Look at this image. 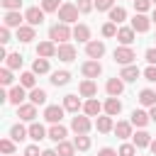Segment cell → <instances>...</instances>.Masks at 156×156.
Returning <instances> with one entry per match:
<instances>
[{"mask_svg": "<svg viewBox=\"0 0 156 156\" xmlns=\"http://www.w3.org/2000/svg\"><path fill=\"white\" fill-rule=\"evenodd\" d=\"M41 156H58L54 149H46V151H41Z\"/></svg>", "mask_w": 156, "mask_h": 156, "instance_id": "11a10c76", "label": "cell"}, {"mask_svg": "<svg viewBox=\"0 0 156 156\" xmlns=\"http://www.w3.org/2000/svg\"><path fill=\"white\" fill-rule=\"evenodd\" d=\"M73 151H76V144L73 141H58V146H56V154L58 156H73Z\"/></svg>", "mask_w": 156, "mask_h": 156, "instance_id": "836d02e7", "label": "cell"}, {"mask_svg": "<svg viewBox=\"0 0 156 156\" xmlns=\"http://www.w3.org/2000/svg\"><path fill=\"white\" fill-rule=\"evenodd\" d=\"M24 20H27L29 27H39V24L44 22V10H39V7H29V10L24 12Z\"/></svg>", "mask_w": 156, "mask_h": 156, "instance_id": "52a82bcc", "label": "cell"}, {"mask_svg": "<svg viewBox=\"0 0 156 156\" xmlns=\"http://www.w3.org/2000/svg\"><path fill=\"white\" fill-rule=\"evenodd\" d=\"M0 83H2V85H10V83H12V71H10V68H2V71H0Z\"/></svg>", "mask_w": 156, "mask_h": 156, "instance_id": "c3c4849f", "label": "cell"}, {"mask_svg": "<svg viewBox=\"0 0 156 156\" xmlns=\"http://www.w3.org/2000/svg\"><path fill=\"white\" fill-rule=\"evenodd\" d=\"M95 127H98V132L107 134V132H112V129H115V122H112V117H110V115H102V117H98V119H95Z\"/></svg>", "mask_w": 156, "mask_h": 156, "instance_id": "d6986e66", "label": "cell"}, {"mask_svg": "<svg viewBox=\"0 0 156 156\" xmlns=\"http://www.w3.org/2000/svg\"><path fill=\"white\" fill-rule=\"evenodd\" d=\"M151 20H154V22H156V10H154V15H151Z\"/></svg>", "mask_w": 156, "mask_h": 156, "instance_id": "680465c9", "label": "cell"}, {"mask_svg": "<svg viewBox=\"0 0 156 156\" xmlns=\"http://www.w3.org/2000/svg\"><path fill=\"white\" fill-rule=\"evenodd\" d=\"M24 156H41L39 154V146H27L24 149Z\"/></svg>", "mask_w": 156, "mask_h": 156, "instance_id": "db71d44e", "label": "cell"}, {"mask_svg": "<svg viewBox=\"0 0 156 156\" xmlns=\"http://www.w3.org/2000/svg\"><path fill=\"white\" fill-rule=\"evenodd\" d=\"M61 0H41V10L44 12H58L61 10Z\"/></svg>", "mask_w": 156, "mask_h": 156, "instance_id": "74e56055", "label": "cell"}, {"mask_svg": "<svg viewBox=\"0 0 156 156\" xmlns=\"http://www.w3.org/2000/svg\"><path fill=\"white\" fill-rule=\"evenodd\" d=\"M63 112H66V107H63V105H49V107L44 110V119H46V122H51V124H61Z\"/></svg>", "mask_w": 156, "mask_h": 156, "instance_id": "277c9868", "label": "cell"}, {"mask_svg": "<svg viewBox=\"0 0 156 156\" xmlns=\"http://www.w3.org/2000/svg\"><path fill=\"white\" fill-rule=\"evenodd\" d=\"M149 119H151V117H149V112H144V110H134V112H132V124H134V127H146Z\"/></svg>", "mask_w": 156, "mask_h": 156, "instance_id": "484cf974", "label": "cell"}, {"mask_svg": "<svg viewBox=\"0 0 156 156\" xmlns=\"http://www.w3.org/2000/svg\"><path fill=\"white\" fill-rule=\"evenodd\" d=\"M56 56H58V61L68 63V61H73V58H76V46H73V44H58Z\"/></svg>", "mask_w": 156, "mask_h": 156, "instance_id": "9c48e42d", "label": "cell"}, {"mask_svg": "<svg viewBox=\"0 0 156 156\" xmlns=\"http://www.w3.org/2000/svg\"><path fill=\"white\" fill-rule=\"evenodd\" d=\"M71 129H73L76 134H88V132H90V119H88V115H76V117L71 119Z\"/></svg>", "mask_w": 156, "mask_h": 156, "instance_id": "5b68a950", "label": "cell"}, {"mask_svg": "<svg viewBox=\"0 0 156 156\" xmlns=\"http://www.w3.org/2000/svg\"><path fill=\"white\" fill-rule=\"evenodd\" d=\"M66 134H68V132H66L63 124H51V129H49V139L56 141V144H58V141H66Z\"/></svg>", "mask_w": 156, "mask_h": 156, "instance_id": "ffe728a7", "label": "cell"}, {"mask_svg": "<svg viewBox=\"0 0 156 156\" xmlns=\"http://www.w3.org/2000/svg\"><path fill=\"white\" fill-rule=\"evenodd\" d=\"M146 61L149 66H156V49H146Z\"/></svg>", "mask_w": 156, "mask_h": 156, "instance_id": "816d5d0a", "label": "cell"}, {"mask_svg": "<svg viewBox=\"0 0 156 156\" xmlns=\"http://www.w3.org/2000/svg\"><path fill=\"white\" fill-rule=\"evenodd\" d=\"M34 83H37L34 71H27V73H22V76H20V85H22V88H34Z\"/></svg>", "mask_w": 156, "mask_h": 156, "instance_id": "8d00e7d4", "label": "cell"}, {"mask_svg": "<svg viewBox=\"0 0 156 156\" xmlns=\"http://www.w3.org/2000/svg\"><path fill=\"white\" fill-rule=\"evenodd\" d=\"M144 78H146L149 83H156V66H149V68L144 71Z\"/></svg>", "mask_w": 156, "mask_h": 156, "instance_id": "681fc988", "label": "cell"}, {"mask_svg": "<svg viewBox=\"0 0 156 156\" xmlns=\"http://www.w3.org/2000/svg\"><path fill=\"white\" fill-rule=\"evenodd\" d=\"M149 149H151V151L156 154V139H151V144H149Z\"/></svg>", "mask_w": 156, "mask_h": 156, "instance_id": "6f0895ef", "label": "cell"}, {"mask_svg": "<svg viewBox=\"0 0 156 156\" xmlns=\"http://www.w3.org/2000/svg\"><path fill=\"white\" fill-rule=\"evenodd\" d=\"M68 80H71V73L68 71H54L51 73V85H56V88L58 85H66Z\"/></svg>", "mask_w": 156, "mask_h": 156, "instance_id": "f1b7e54d", "label": "cell"}, {"mask_svg": "<svg viewBox=\"0 0 156 156\" xmlns=\"http://www.w3.org/2000/svg\"><path fill=\"white\" fill-rule=\"evenodd\" d=\"M24 98H27V93H24V88L22 85H15V88H10V93H7V102H12V105H24Z\"/></svg>", "mask_w": 156, "mask_h": 156, "instance_id": "8fae6325", "label": "cell"}, {"mask_svg": "<svg viewBox=\"0 0 156 156\" xmlns=\"http://www.w3.org/2000/svg\"><path fill=\"white\" fill-rule=\"evenodd\" d=\"M98 156H119V154H117L115 149H110V146H105V149H100V151H98Z\"/></svg>", "mask_w": 156, "mask_h": 156, "instance_id": "f5cc1de1", "label": "cell"}, {"mask_svg": "<svg viewBox=\"0 0 156 156\" xmlns=\"http://www.w3.org/2000/svg\"><path fill=\"white\" fill-rule=\"evenodd\" d=\"M7 68H22V56L20 54H7Z\"/></svg>", "mask_w": 156, "mask_h": 156, "instance_id": "ab89813d", "label": "cell"}, {"mask_svg": "<svg viewBox=\"0 0 156 156\" xmlns=\"http://www.w3.org/2000/svg\"><path fill=\"white\" fill-rule=\"evenodd\" d=\"M73 144H76L78 151H88V149H90V136H85V134H76Z\"/></svg>", "mask_w": 156, "mask_h": 156, "instance_id": "d590c367", "label": "cell"}, {"mask_svg": "<svg viewBox=\"0 0 156 156\" xmlns=\"http://www.w3.org/2000/svg\"><path fill=\"white\" fill-rule=\"evenodd\" d=\"M151 2H154V5H156V0H151Z\"/></svg>", "mask_w": 156, "mask_h": 156, "instance_id": "91938a15", "label": "cell"}, {"mask_svg": "<svg viewBox=\"0 0 156 156\" xmlns=\"http://www.w3.org/2000/svg\"><path fill=\"white\" fill-rule=\"evenodd\" d=\"M73 39H78V41H90V27L88 24H76L73 27Z\"/></svg>", "mask_w": 156, "mask_h": 156, "instance_id": "7402d4cb", "label": "cell"}, {"mask_svg": "<svg viewBox=\"0 0 156 156\" xmlns=\"http://www.w3.org/2000/svg\"><path fill=\"white\" fill-rule=\"evenodd\" d=\"M119 112H122V102H119L117 98H107V100H105V115L115 117V115H119Z\"/></svg>", "mask_w": 156, "mask_h": 156, "instance_id": "cb8c5ba5", "label": "cell"}, {"mask_svg": "<svg viewBox=\"0 0 156 156\" xmlns=\"http://www.w3.org/2000/svg\"><path fill=\"white\" fill-rule=\"evenodd\" d=\"M149 7H151V0H134V10H136V15H144Z\"/></svg>", "mask_w": 156, "mask_h": 156, "instance_id": "b9f144b4", "label": "cell"}, {"mask_svg": "<svg viewBox=\"0 0 156 156\" xmlns=\"http://www.w3.org/2000/svg\"><path fill=\"white\" fill-rule=\"evenodd\" d=\"M102 107H105V105H100V100H98V98H90V100H85V102H83V112H85L88 117H98Z\"/></svg>", "mask_w": 156, "mask_h": 156, "instance_id": "9a60e30c", "label": "cell"}, {"mask_svg": "<svg viewBox=\"0 0 156 156\" xmlns=\"http://www.w3.org/2000/svg\"><path fill=\"white\" fill-rule=\"evenodd\" d=\"M80 73L93 80V78H98V76L102 73V66H100V61H93V58H90V61H85V63L80 66Z\"/></svg>", "mask_w": 156, "mask_h": 156, "instance_id": "8992f818", "label": "cell"}, {"mask_svg": "<svg viewBox=\"0 0 156 156\" xmlns=\"http://www.w3.org/2000/svg\"><path fill=\"white\" fill-rule=\"evenodd\" d=\"M76 7H78V12L88 15V12L95 7V0H78V2H76Z\"/></svg>", "mask_w": 156, "mask_h": 156, "instance_id": "60d3db41", "label": "cell"}, {"mask_svg": "<svg viewBox=\"0 0 156 156\" xmlns=\"http://www.w3.org/2000/svg\"><path fill=\"white\" fill-rule=\"evenodd\" d=\"M149 117H151V119H154V122H156V105H154V107H151V110H149Z\"/></svg>", "mask_w": 156, "mask_h": 156, "instance_id": "9f6ffc18", "label": "cell"}, {"mask_svg": "<svg viewBox=\"0 0 156 156\" xmlns=\"http://www.w3.org/2000/svg\"><path fill=\"white\" fill-rule=\"evenodd\" d=\"M2 2V7L7 10V12H12V10H20L22 7V0H0Z\"/></svg>", "mask_w": 156, "mask_h": 156, "instance_id": "f6af8a7d", "label": "cell"}, {"mask_svg": "<svg viewBox=\"0 0 156 156\" xmlns=\"http://www.w3.org/2000/svg\"><path fill=\"white\" fill-rule=\"evenodd\" d=\"M139 76H141V71H139L134 63H132V66H124V68H122V73H119V78H122L124 83H134Z\"/></svg>", "mask_w": 156, "mask_h": 156, "instance_id": "ac0fdd59", "label": "cell"}, {"mask_svg": "<svg viewBox=\"0 0 156 156\" xmlns=\"http://www.w3.org/2000/svg\"><path fill=\"white\" fill-rule=\"evenodd\" d=\"M85 54H88V58L98 61V58H102V54H105V44H102V41H88V44H85Z\"/></svg>", "mask_w": 156, "mask_h": 156, "instance_id": "ba28073f", "label": "cell"}, {"mask_svg": "<svg viewBox=\"0 0 156 156\" xmlns=\"http://www.w3.org/2000/svg\"><path fill=\"white\" fill-rule=\"evenodd\" d=\"M0 41H2V44L10 41V27H5V24H2V29H0Z\"/></svg>", "mask_w": 156, "mask_h": 156, "instance_id": "f907efd6", "label": "cell"}, {"mask_svg": "<svg viewBox=\"0 0 156 156\" xmlns=\"http://www.w3.org/2000/svg\"><path fill=\"white\" fill-rule=\"evenodd\" d=\"M17 115H20V119H24V122H34V117H37V105H32V102L20 105V107H17Z\"/></svg>", "mask_w": 156, "mask_h": 156, "instance_id": "2e32d148", "label": "cell"}, {"mask_svg": "<svg viewBox=\"0 0 156 156\" xmlns=\"http://www.w3.org/2000/svg\"><path fill=\"white\" fill-rule=\"evenodd\" d=\"M124 20H127V10H124V7H119V5H117V7H112V10H110V22L122 24Z\"/></svg>", "mask_w": 156, "mask_h": 156, "instance_id": "1f68e13d", "label": "cell"}, {"mask_svg": "<svg viewBox=\"0 0 156 156\" xmlns=\"http://www.w3.org/2000/svg\"><path fill=\"white\" fill-rule=\"evenodd\" d=\"M17 39H20V41H24V44H27V41H32V39H34V27L22 24V27L17 29Z\"/></svg>", "mask_w": 156, "mask_h": 156, "instance_id": "d6a6232c", "label": "cell"}, {"mask_svg": "<svg viewBox=\"0 0 156 156\" xmlns=\"http://www.w3.org/2000/svg\"><path fill=\"white\" fill-rule=\"evenodd\" d=\"M132 144L136 146V149H144V146H149L151 144V136H149V132H136V134H132Z\"/></svg>", "mask_w": 156, "mask_h": 156, "instance_id": "d4e9b609", "label": "cell"}, {"mask_svg": "<svg viewBox=\"0 0 156 156\" xmlns=\"http://www.w3.org/2000/svg\"><path fill=\"white\" fill-rule=\"evenodd\" d=\"M95 7H98L100 12H105V10L110 12V10L115 7V0H95Z\"/></svg>", "mask_w": 156, "mask_h": 156, "instance_id": "bcb514c9", "label": "cell"}, {"mask_svg": "<svg viewBox=\"0 0 156 156\" xmlns=\"http://www.w3.org/2000/svg\"><path fill=\"white\" fill-rule=\"evenodd\" d=\"M10 156H12V154H10Z\"/></svg>", "mask_w": 156, "mask_h": 156, "instance_id": "94428289", "label": "cell"}, {"mask_svg": "<svg viewBox=\"0 0 156 156\" xmlns=\"http://www.w3.org/2000/svg\"><path fill=\"white\" fill-rule=\"evenodd\" d=\"M46 134H49V132H46V129H44L39 122H32V124H29V136H32L34 141H41V139H46Z\"/></svg>", "mask_w": 156, "mask_h": 156, "instance_id": "4316f807", "label": "cell"}, {"mask_svg": "<svg viewBox=\"0 0 156 156\" xmlns=\"http://www.w3.org/2000/svg\"><path fill=\"white\" fill-rule=\"evenodd\" d=\"M46 90H41V88H32V93H29V102L32 105H44L46 102Z\"/></svg>", "mask_w": 156, "mask_h": 156, "instance_id": "f546056e", "label": "cell"}, {"mask_svg": "<svg viewBox=\"0 0 156 156\" xmlns=\"http://www.w3.org/2000/svg\"><path fill=\"white\" fill-rule=\"evenodd\" d=\"M56 49H58V46H54L51 39H49V41H39L37 56H39V58H51V56H56Z\"/></svg>", "mask_w": 156, "mask_h": 156, "instance_id": "30bf717a", "label": "cell"}, {"mask_svg": "<svg viewBox=\"0 0 156 156\" xmlns=\"http://www.w3.org/2000/svg\"><path fill=\"white\" fill-rule=\"evenodd\" d=\"M78 93H80L83 98H88V100H90V98H95V95H98V85H95V80L85 78V80L78 85Z\"/></svg>", "mask_w": 156, "mask_h": 156, "instance_id": "5bb4252c", "label": "cell"}, {"mask_svg": "<svg viewBox=\"0 0 156 156\" xmlns=\"http://www.w3.org/2000/svg\"><path fill=\"white\" fill-rule=\"evenodd\" d=\"M22 15H20V10H12V12H5V27H22Z\"/></svg>", "mask_w": 156, "mask_h": 156, "instance_id": "44dd1931", "label": "cell"}, {"mask_svg": "<svg viewBox=\"0 0 156 156\" xmlns=\"http://www.w3.org/2000/svg\"><path fill=\"white\" fill-rule=\"evenodd\" d=\"M134 29L132 27H119L117 29V41L122 44V46H132V41H134Z\"/></svg>", "mask_w": 156, "mask_h": 156, "instance_id": "7c38bea8", "label": "cell"}, {"mask_svg": "<svg viewBox=\"0 0 156 156\" xmlns=\"http://www.w3.org/2000/svg\"><path fill=\"white\" fill-rule=\"evenodd\" d=\"M71 37H73V29H68V24H63V22H56L49 29V39L54 44H68Z\"/></svg>", "mask_w": 156, "mask_h": 156, "instance_id": "6da1fadb", "label": "cell"}, {"mask_svg": "<svg viewBox=\"0 0 156 156\" xmlns=\"http://www.w3.org/2000/svg\"><path fill=\"white\" fill-rule=\"evenodd\" d=\"M32 71L34 73H49V58H37L32 63Z\"/></svg>", "mask_w": 156, "mask_h": 156, "instance_id": "f35d334b", "label": "cell"}, {"mask_svg": "<svg viewBox=\"0 0 156 156\" xmlns=\"http://www.w3.org/2000/svg\"><path fill=\"white\" fill-rule=\"evenodd\" d=\"M149 27H151V20L146 15H134V20H132V29L134 32H149Z\"/></svg>", "mask_w": 156, "mask_h": 156, "instance_id": "e0dca14e", "label": "cell"}, {"mask_svg": "<svg viewBox=\"0 0 156 156\" xmlns=\"http://www.w3.org/2000/svg\"><path fill=\"white\" fill-rule=\"evenodd\" d=\"M105 90H107L110 98H117V95H122V90H124V80H122V78H110L107 85H105Z\"/></svg>", "mask_w": 156, "mask_h": 156, "instance_id": "4fadbf2b", "label": "cell"}, {"mask_svg": "<svg viewBox=\"0 0 156 156\" xmlns=\"http://www.w3.org/2000/svg\"><path fill=\"white\" fill-rule=\"evenodd\" d=\"M63 107H66L68 112H76V115H78V110L83 107V102H80L78 95H66V98H63Z\"/></svg>", "mask_w": 156, "mask_h": 156, "instance_id": "603a6c76", "label": "cell"}, {"mask_svg": "<svg viewBox=\"0 0 156 156\" xmlns=\"http://www.w3.org/2000/svg\"><path fill=\"white\" fill-rule=\"evenodd\" d=\"M58 20L63 24H71V22H78V7L73 2H63L61 10H58Z\"/></svg>", "mask_w": 156, "mask_h": 156, "instance_id": "3957f363", "label": "cell"}, {"mask_svg": "<svg viewBox=\"0 0 156 156\" xmlns=\"http://www.w3.org/2000/svg\"><path fill=\"white\" fill-rule=\"evenodd\" d=\"M117 154H119V156H134V154H136V146H134V144H122Z\"/></svg>", "mask_w": 156, "mask_h": 156, "instance_id": "ee69618b", "label": "cell"}, {"mask_svg": "<svg viewBox=\"0 0 156 156\" xmlns=\"http://www.w3.org/2000/svg\"><path fill=\"white\" fill-rule=\"evenodd\" d=\"M102 37H117V24H115V22L102 24Z\"/></svg>", "mask_w": 156, "mask_h": 156, "instance_id": "7bdbcfd3", "label": "cell"}, {"mask_svg": "<svg viewBox=\"0 0 156 156\" xmlns=\"http://www.w3.org/2000/svg\"><path fill=\"white\" fill-rule=\"evenodd\" d=\"M115 134L119 139H129L132 136V122H117L115 124Z\"/></svg>", "mask_w": 156, "mask_h": 156, "instance_id": "4dcf8cb0", "label": "cell"}, {"mask_svg": "<svg viewBox=\"0 0 156 156\" xmlns=\"http://www.w3.org/2000/svg\"><path fill=\"white\" fill-rule=\"evenodd\" d=\"M139 102H141V105H146V107H154V105H156V90L144 88V90L139 93Z\"/></svg>", "mask_w": 156, "mask_h": 156, "instance_id": "83f0119b", "label": "cell"}, {"mask_svg": "<svg viewBox=\"0 0 156 156\" xmlns=\"http://www.w3.org/2000/svg\"><path fill=\"white\" fill-rule=\"evenodd\" d=\"M112 56H115V61H117V63H122V66H132V63H134V58H136V54H134V49H132V46H117Z\"/></svg>", "mask_w": 156, "mask_h": 156, "instance_id": "7a4b0ae2", "label": "cell"}, {"mask_svg": "<svg viewBox=\"0 0 156 156\" xmlns=\"http://www.w3.org/2000/svg\"><path fill=\"white\" fill-rule=\"evenodd\" d=\"M0 151H2V154H7V156H10V154H12V151H15V144H12V141H10V139H0Z\"/></svg>", "mask_w": 156, "mask_h": 156, "instance_id": "7dc6e473", "label": "cell"}, {"mask_svg": "<svg viewBox=\"0 0 156 156\" xmlns=\"http://www.w3.org/2000/svg\"><path fill=\"white\" fill-rule=\"evenodd\" d=\"M27 134H29V129H24L22 124H15V127L10 129V136H12V141H22V139H27Z\"/></svg>", "mask_w": 156, "mask_h": 156, "instance_id": "e575fe53", "label": "cell"}]
</instances>
